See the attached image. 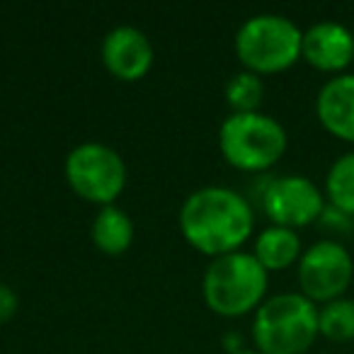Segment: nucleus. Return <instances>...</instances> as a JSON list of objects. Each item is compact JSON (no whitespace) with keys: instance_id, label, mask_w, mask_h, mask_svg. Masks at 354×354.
Listing matches in <instances>:
<instances>
[{"instance_id":"1","label":"nucleus","mask_w":354,"mask_h":354,"mask_svg":"<svg viewBox=\"0 0 354 354\" xmlns=\"http://www.w3.org/2000/svg\"><path fill=\"white\" fill-rule=\"evenodd\" d=\"M255 228V214L243 194L228 187H202L185 199L180 231L185 241L209 257L238 252Z\"/></svg>"},{"instance_id":"2","label":"nucleus","mask_w":354,"mask_h":354,"mask_svg":"<svg viewBox=\"0 0 354 354\" xmlns=\"http://www.w3.org/2000/svg\"><path fill=\"white\" fill-rule=\"evenodd\" d=\"M318 335V306L301 291L270 296L252 318V342L260 354H306Z\"/></svg>"},{"instance_id":"3","label":"nucleus","mask_w":354,"mask_h":354,"mask_svg":"<svg viewBox=\"0 0 354 354\" xmlns=\"http://www.w3.org/2000/svg\"><path fill=\"white\" fill-rule=\"evenodd\" d=\"M270 272L252 252H228L209 262L202 279L207 306L223 318H241L257 310L265 301Z\"/></svg>"},{"instance_id":"4","label":"nucleus","mask_w":354,"mask_h":354,"mask_svg":"<svg viewBox=\"0 0 354 354\" xmlns=\"http://www.w3.org/2000/svg\"><path fill=\"white\" fill-rule=\"evenodd\" d=\"M304 30L277 12L252 15L236 32V54L245 71L257 75L281 73L301 59Z\"/></svg>"},{"instance_id":"5","label":"nucleus","mask_w":354,"mask_h":354,"mask_svg":"<svg viewBox=\"0 0 354 354\" xmlns=\"http://www.w3.org/2000/svg\"><path fill=\"white\" fill-rule=\"evenodd\" d=\"M289 146L286 129L265 112H241L223 119L218 148L228 165L245 172H262L281 160Z\"/></svg>"},{"instance_id":"6","label":"nucleus","mask_w":354,"mask_h":354,"mask_svg":"<svg viewBox=\"0 0 354 354\" xmlns=\"http://www.w3.org/2000/svg\"><path fill=\"white\" fill-rule=\"evenodd\" d=\"M66 180L85 202L109 207L127 187V165L114 148L85 141L66 156Z\"/></svg>"},{"instance_id":"7","label":"nucleus","mask_w":354,"mask_h":354,"mask_svg":"<svg viewBox=\"0 0 354 354\" xmlns=\"http://www.w3.org/2000/svg\"><path fill=\"white\" fill-rule=\"evenodd\" d=\"M301 294L315 306L342 299L354 279V260L337 241H318L304 250L296 270Z\"/></svg>"},{"instance_id":"8","label":"nucleus","mask_w":354,"mask_h":354,"mask_svg":"<svg viewBox=\"0 0 354 354\" xmlns=\"http://www.w3.org/2000/svg\"><path fill=\"white\" fill-rule=\"evenodd\" d=\"M260 197L262 212L267 214L272 226H284L291 231L318 223L328 207L323 189L304 175L274 177L267 183Z\"/></svg>"},{"instance_id":"9","label":"nucleus","mask_w":354,"mask_h":354,"mask_svg":"<svg viewBox=\"0 0 354 354\" xmlns=\"http://www.w3.org/2000/svg\"><path fill=\"white\" fill-rule=\"evenodd\" d=\"M301 59L323 73H344L354 64V32L333 20L315 22L304 32Z\"/></svg>"},{"instance_id":"10","label":"nucleus","mask_w":354,"mask_h":354,"mask_svg":"<svg viewBox=\"0 0 354 354\" xmlns=\"http://www.w3.org/2000/svg\"><path fill=\"white\" fill-rule=\"evenodd\" d=\"M102 61L119 80H138L153 66V44L141 30L131 25L114 27L102 39Z\"/></svg>"},{"instance_id":"11","label":"nucleus","mask_w":354,"mask_h":354,"mask_svg":"<svg viewBox=\"0 0 354 354\" xmlns=\"http://www.w3.org/2000/svg\"><path fill=\"white\" fill-rule=\"evenodd\" d=\"M315 117L330 136L354 143V73L325 80L315 97Z\"/></svg>"},{"instance_id":"12","label":"nucleus","mask_w":354,"mask_h":354,"mask_svg":"<svg viewBox=\"0 0 354 354\" xmlns=\"http://www.w3.org/2000/svg\"><path fill=\"white\" fill-rule=\"evenodd\" d=\"M252 255L267 272H281L289 270L291 265H299L304 248L296 231L284 226H267L265 231L257 233Z\"/></svg>"},{"instance_id":"13","label":"nucleus","mask_w":354,"mask_h":354,"mask_svg":"<svg viewBox=\"0 0 354 354\" xmlns=\"http://www.w3.org/2000/svg\"><path fill=\"white\" fill-rule=\"evenodd\" d=\"M93 243L104 252V255H122L133 243V221L124 209L102 207L93 221Z\"/></svg>"},{"instance_id":"14","label":"nucleus","mask_w":354,"mask_h":354,"mask_svg":"<svg viewBox=\"0 0 354 354\" xmlns=\"http://www.w3.org/2000/svg\"><path fill=\"white\" fill-rule=\"evenodd\" d=\"M325 202L337 212L354 216V151L335 158L325 175Z\"/></svg>"},{"instance_id":"15","label":"nucleus","mask_w":354,"mask_h":354,"mask_svg":"<svg viewBox=\"0 0 354 354\" xmlns=\"http://www.w3.org/2000/svg\"><path fill=\"white\" fill-rule=\"evenodd\" d=\"M318 333L330 342L354 339V301L342 296L318 308Z\"/></svg>"},{"instance_id":"16","label":"nucleus","mask_w":354,"mask_h":354,"mask_svg":"<svg viewBox=\"0 0 354 354\" xmlns=\"http://www.w3.org/2000/svg\"><path fill=\"white\" fill-rule=\"evenodd\" d=\"M262 97H265V83L252 71H241L226 83V102L233 114L260 112Z\"/></svg>"},{"instance_id":"17","label":"nucleus","mask_w":354,"mask_h":354,"mask_svg":"<svg viewBox=\"0 0 354 354\" xmlns=\"http://www.w3.org/2000/svg\"><path fill=\"white\" fill-rule=\"evenodd\" d=\"M318 223L328 228V231L347 233V231H352L354 216H347V214L337 212V209H333V207H325V212H323V216H320Z\"/></svg>"},{"instance_id":"18","label":"nucleus","mask_w":354,"mask_h":354,"mask_svg":"<svg viewBox=\"0 0 354 354\" xmlns=\"http://www.w3.org/2000/svg\"><path fill=\"white\" fill-rule=\"evenodd\" d=\"M17 294L12 291V286H8V284H3L0 281V323L3 320H10L12 315L17 313Z\"/></svg>"},{"instance_id":"19","label":"nucleus","mask_w":354,"mask_h":354,"mask_svg":"<svg viewBox=\"0 0 354 354\" xmlns=\"http://www.w3.org/2000/svg\"><path fill=\"white\" fill-rule=\"evenodd\" d=\"M223 347L228 349V354H236L243 349V337L238 333H226L223 335Z\"/></svg>"},{"instance_id":"20","label":"nucleus","mask_w":354,"mask_h":354,"mask_svg":"<svg viewBox=\"0 0 354 354\" xmlns=\"http://www.w3.org/2000/svg\"><path fill=\"white\" fill-rule=\"evenodd\" d=\"M236 354H260L257 349H241V352H236Z\"/></svg>"}]
</instances>
